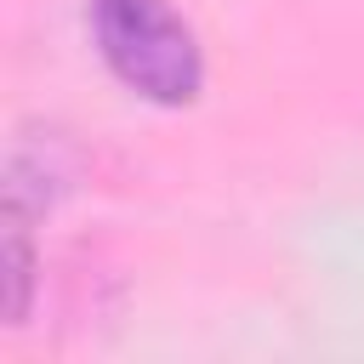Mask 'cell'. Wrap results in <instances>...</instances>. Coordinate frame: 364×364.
<instances>
[{"mask_svg":"<svg viewBox=\"0 0 364 364\" xmlns=\"http://www.w3.org/2000/svg\"><path fill=\"white\" fill-rule=\"evenodd\" d=\"M85 28L108 74L142 102L182 108L205 85V46L171 0H85Z\"/></svg>","mask_w":364,"mask_h":364,"instance_id":"cell-1","label":"cell"}]
</instances>
